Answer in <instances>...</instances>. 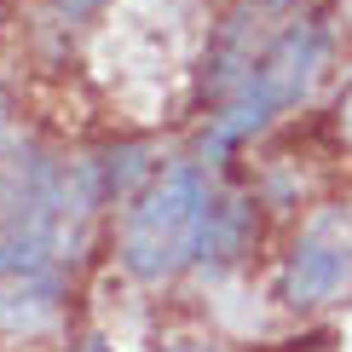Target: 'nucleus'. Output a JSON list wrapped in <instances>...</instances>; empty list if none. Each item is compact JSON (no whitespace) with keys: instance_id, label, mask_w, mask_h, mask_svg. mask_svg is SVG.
<instances>
[{"instance_id":"nucleus-3","label":"nucleus","mask_w":352,"mask_h":352,"mask_svg":"<svg viewBox=\"0 0 352 352\" xmlns=\"http://www.w3.org/2000/svg\"><path fill=\"white\" fill-rule=\"evenodd\" d=\"M58 219L52 173L35 156H0V272H35Z\"/></svg>"},{"instance_id":"nucleus-1","label":"nucleus","mask_w":352,"mask_h":352,"mask_svg":"<svg viewBox=\"0 0 352 352\" xmlns=\"http://www.w3.org/2000/svg\"><path fill=\"white\" fill-rule=\"evenodd\" d=\"M214 231V197L208 179L197 168H168L144 197L133 202L122 226V260L127 272L144 277V283H162V277L185 272L190 260L208 248Z\"/></svg>"},{"instance_id":"nucleus-6","label":"nucleus","mask_w":352,"mask_h":352,"mask_svg":"<svg viewBox=\"0 0 352 352\" xmlns=\"http://www.w3.org/2000/svg\"><path fill=\"white\" fill-rule=\"evenodd\" d=\"M156 352H226V346H208V341H173V346H156Z\"/></svg>"},{"instance_id":"nucleus-2","label":"nucleus","mask_w":352,"mask_h":352,"mask_svg":"<svg viewBox=\"0 0 352 352\" xmlns=\"http://www.w3.org/2000/svg\"><path fill=\"white\" fill-rule=\"evenodd\" d=\"M318 64H324V29H318V23L289 29V35L277 41L254 69H248L237 104L219 116V127H214V144H237V139L254 133V127H266L277 110H289L306 87H312Z\"/></svg>"},{"instance_id":"nucleus-5","label":"nucleus","mask_w":352,"mask_h":352,"mask_svg":"<svg viewBox=\"0 0 352 352\" xmlns=\"http://www.w3.org/2000/svg\"><path fill=\"white\" fill-rule=\"evenodd\" d=\"M58 12L64 18H87V12H98V0H58Z\"/></svg>"},{"instance_id":"nucleus-7","label":"nucleus","mask_w":352,"mask_h":352,"mask_svg":"<svg viewBox=\"0 0 352 352\" xmlns=\"http://www.w3.org/2000/svg\"><path fill=\"white\" fill-rule=\"evenodd\" d=\"M266 6H295V0H266Z\"/></svg>"},{"instance_id":"nucleus-4","label":"nucleus","mask_w":352,"mask_h":352,"mask_svg":"<svg viewBox=\"0 0 352 352\" xmlns=\"http://www.w3.org/2000/svg\"><path fill=\"white\" fill-rule=\"evenodd\" d=\"M352 283V208H329L306 226L295 254L283 260V300L324 306Z\"/></svg>"}]
</instances>
